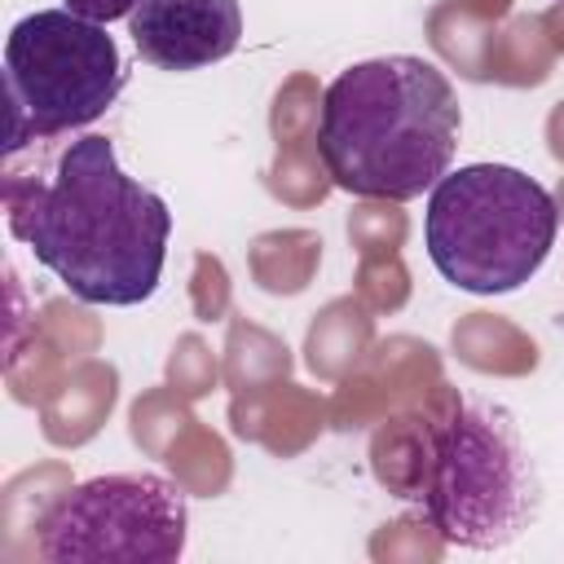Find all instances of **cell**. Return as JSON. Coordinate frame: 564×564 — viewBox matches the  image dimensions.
I'll list each match as a JSON object with an SVG mask.
<instances>
[{
  "label": "cell",
  "instance_id": "cell-1",
  "mask_svg": "<svg viewBox=\"0 0 564 564\" xmlns=\"http://www.w3.org/2000/svg\"><path fill=\"white\" fill-rule=\"evenodd\" d=\"M9 229L75 300L132 308L159 291L172 212L88 132L44 176L9 181Z\"/></svg>",
  "mask_w": 564,
  "mask_h": 564
},
{
  "label": "cell",
  "instance_id": "cell-2",
  "mask_svg": "<svg viewBox=\"0 0 564 564\" xmlns=\"http://www.w3.org/2000/svg\"><path fill=\"white\" fill-rule=\"evenodd\" d=\"M458 123L463 110L445 70L427 57L388 53L330 79L317 154L339 189L405 203L449 172Z\"/></svg>",
  "mask_w": 564,
  "mask_h": 564
},
{
  "label": "cell",
  "instance_id": "cell-3",
  "mask_svg": "<svg viewBox=\"0 0 564 564\" xmlns=\"http://www.w3.org/2000/svg\"><path fill=\"white\" fill-rule=\"evenodd\" d=\"M392 485L419 507L441 542L467 551L511 546L538 520L542 502L538 467L511 410L463 397L419 423L405 476Z\"/></svg>",
  "mask_w": 564,
  "mask_h": 564
},
{
  "label": "cell",
  "instance_id": "cell-4",
  "mask_svg": "<svg viewBox=\"0 0 564 564\" xmlns=\"http://www.w3.org/2000/svg\"><path fill=\"white\" fill-rule=\"evenodd\" d=\"M555 198L511 163H467L432 185L423 247L432 269L467 295L520 291L551 256Z\"/></svg>",
  "mask_w": 564,
  "mask_h": 564
},
{
  "label": "cell",
  "instance_id": "cell-5",
  "mask_svg": "<svg viewBox=\"0 0 564 564\" xmlns=\"http://www.w3.org/2000/svg\"><path fill=\"white\" fill-rule=\"evenodd\" d=\"M128 70L115 35L70 9H35L4 40L9 150L97 123Z\"/></svg>",
  "mask_w": 564,
  "mask_h": 564
},
{
  "label": "cell",
  "instance_id": "cell-6",
  "mask_svg": "<svg viewBox=\"0 0 564 564\" xmlns=\"http://www.w3.org/2000/svg\"><path fill=\"white\" fill-rule=\"evenodd\" d=\"M35 529L48 564H172L185 555L189 502L159 471H110L66 489Z\"/></svg>",
  "mask_w": 564,
  "mask_h": 564
},
{
  "label": "cell",
  "instance_id": "cell-7",
  "mask_svg": "<svg viewBox=\"0 0 564 564\" xmlns=\"http://www.w3.org/2000/svg\"><path fill=\"white\" fill-rule=\"evenodd\" d=\"M128 35L141 62L185 75L225 62L242 40L238 0H137Z\"/></svg>",
  "mask_w": 564,
  "mask_h": 564
},
{
  "label": "cell",
  "instance_id": "cell-8",
  "mask_svg": "<svg viewBox=\"0 0 564 564\" xmlns=\"http://www.w3.org/2000/svg\"><path fill=\"white\" fill-rule=\"evenodd\" d=\"M66 9L70 13H79V18H88V22H115V18H132V9H137V0H66Z\"/></svg>",
  "mask_w": 564,
  "mask_h": 564
}]
</instances>
